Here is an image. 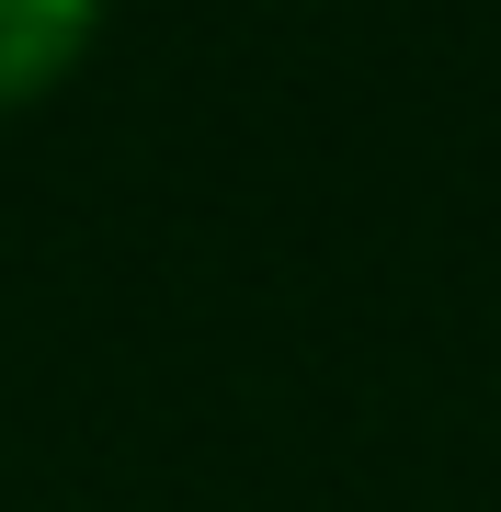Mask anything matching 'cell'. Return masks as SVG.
I'll return each mask as SVG.
<instances>
[{"instance_id":"6da1fadb","label":"cell","mask_w":501,"mask_h":512,"mask_svg":"<svg viewBox=\"0 0 501 512\" xmlns=\"http://www.w3.org/2000/svg\"><path fill=\"white\" fill-rule=\"evenodd\" d=\"M103 35V0H0V114L46 103Z\"/></svg>"}]
</instances>
